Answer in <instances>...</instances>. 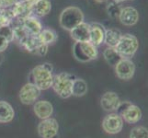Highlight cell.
Listing matches in <instances>:
<instances>
[{
	"mask_svg": "<svg viewBox=\"0 0 148 138\" xmlns=\"http://www.w3.org/2000/svg\"><path fill=\"white\" fill-rule=\"evenodd\" d=\"M53 67L49 63L39 65L32 70L29 75V82L34 84L42 90H46L52 87L53 80Z\"/></svg>",
	"mask_w": 148,
	"mask_h": 138,
	"instance_id": "6da1fadb",
	"label": "cell"
},
{
	"mask_svg": "<svg viewBox=\"0 0 148 138\" xmlns=\"http://www.w3.org/2000/svg\"><path fill=\"white\" fill-rule=\"evenodd\" d=\"M75 76L67 72H62L53 76L52 88L60 98L68 99L72 96V87Z\"/></svg>",
	"mask_w": 148,
	"mask_h": 138,
	"instance_id": "7a4b0ae2",
	"label": "cell"
},
{
	"mask_svg": "<svg viewBox=\"0 0 148 138\" xmlns=\"http://www.w3.org/2000/svg\"><path fill=\"white\" fill-rule=\"evenodd\" d=\"M59 22L63 29L71 32L77 25L84 22V14L78 8L68 7L61 13Z\"/></svg>",
	"mask_w": 148,
	"mask_h": 138,
	"instance_id": "3957f363",
	"label": "cell"
},
{
	"mask_svg": "<svg viewBox=\"0 0 148 138\" xmlns=\"http://www.w3.org/2000/svg\"><path fill=\"white\" fill-rule=\"evenodd\" d=\"M138 48H139V42L137 38L134 35L126 33L121 35L118 44L115 47V50L121 55V58L131 59L136 54Z\"/></svg>",
	"mask_w": 148,
	"mask_h": 138,
	"instance_id": "277c9868",
	"label": "cell"
},
{
	"mask_svg": "<svg viewBox=\"0 0 148 138\" xmlns=\"http://www.w3.org/2000/svg\"><path fill=\"white\" fill-rule=\"evenodd\" d=\"M73 54L75 58L79 62L86 63L97 59L99 52L96 46L89 42L75 43L73 46Z\"/></svg>",
	"mask_w": 148,
	"mask_h": 138,
	"instance_id": "5b68a950",
	"label": "cell"
},
{
	"mask_svg": "<svg viewBox=\"0 0 148 138\" xmlns=\"http://www.w3.org/2000/svg\"><path fill=\"white\" fill-rule=\"evenodd\" d=\"M40 95V90L34 84L28 82L19 90L18 98L21 103L25 105L34 104Z\"/></svg>",
	"mask_w": 148,
	"mask_h": 138,
	"instance_id": "8992f818",
	"label": "cell"
},
{
	"mask_svg": "<svg viewBox=\"0 0 148 138\" xmlns=\"http://www.w3.org/2000/svg\"><path fill=\"white\" fill-rule=\"evenodd\" d=\"M102 128L110 135H117L123 128V120L121 117L113 112L107 115L102 122Z\"/></svg>",
	"mask_w": 148,
	"mask_h": 138,
	"instance_id": "52a82bcc",
	"label": "cell"
},
{
	"mask_svg": "<svg viewBox=\"0 0 148 138\" xmlns=\"http://www.w3.org/2000/svg\"><path fill=\"white\" fill-rule=\"evenodd\" d=\"M59 124L53 118L42 120L38 124V134L42 138H54L58 135Z\"/></svg>",
	"mask_w": 148,
	"mask_h": 138,
	"instance_id": "ba28073f",
	"label": "cell"
},
{
	"mask_svg": "<svg viewBox=\"0 0 148 138\" xmlns=\"http://www.w3.org/2000/svg\"><path fill=\"white\" fill-rule=\"evenodd\" d=\"M114 67L115 73L120 79L130 80L134 78L135 73V65L131 59L122 58Z\"/></svg>",
	"mask_w": 148,
	"mask_h": 138,
	"instance_id": "9c48e42d",
	"label": "cell"
},
{
	"mask_svg": "<svg viewBox=\"0 0 148 138\" xmlns=\"http://www.w3.org/2000/svg\"><path fill=\"white\" fill-rule=\"evenodd\" d=\"M118 18L125 26H134L139 20V13L134 8L125 7L121 8Z\"/></svg>",
	"mask_w": 148,
	"mask_h": 138,
	"instance_id": "30bf717a",
	"label": "cell"
},
{
	"mask_svg": "<svg viewBox=\"0 0 148 138\" xmlns=\"http://www.w3.org/2000/svg\"><path fill=\"white\" fill-rule=\"evenodd\" d=\"M121 102V100L117 93L113 91H107L102 95L100 100V105L102 109L106 111H115Z\"/></svg>",
	"mask_w": 148,
	"mask_h": 138,
	"instance_id": "8fae6325",
	"label": "cell"
},
{
	"mask_svg": "<svg viewBox=\"0 0 148 138\" xmlns=\"http://www.w3.org/2000/svg\"><path fill=\"white\" fill-rule=\"evenodd\" d=\"M33 111L38 118L45 120L51 118L53 113V107L52 103L47 100H37L33 104Z\"/></svg>",
	"mask_w": 148,
	"mask_h": 138,
	"instance_id": "7c38bea8",
	"label": "cell"
},
{
	"mask_svg": "<svg viewBox=\"0 0 148 138\" xmlns=\"http://www.w3.org/2000/svg\"><path fill=\"white\" fill-rule=\"evenodd\" d=\"M121 117L127 124H134L138 122L142 118V111L138 106L134 104H129L127 108L122 111Z\"/></svg>",
	"mask_w": 148,
	"mask_h": 138,
	"instance_id": "4fadbf2b",
	"label": "cell"
},
{
	"mask_svg": "<svg viewBox=\"0 0 148 138\" xmlns=\"http://www.w3.org/2000/svg\"><path fill=\"white\" fill-rule=\"evenodd\" d=\"M89 29L90 24L86 22L80 23L70 32L71 37L75 43L89 42Z\"/></svg>",
	"mask_w": 148,
	"mask_h": 138,
	"instance_id": "5bb4252c",
	"label": "cell"
},
{
	"mask_svg": "<svg viewBox=\"0 0 148 138\" xmlns=\"http://www.w3.org/2000/svg\"><path fill=\"white\" fill-rule=\"evenodd\" d=\"M32 6L30 4L18 1L11 8H10V10H11V12L13 14L14 19L22 21L24 19L32 16Z\"/></svg>",
	"mask_w": 148,
	"mask_h": 138,
	"instance_id": "9a60e30c",
	"label": "cell"
},
{
	"mask_svg": "<svg viewBox=\"0 0 148 138\" xmlns=\"http://www.w3.org/2000/svg\"><path fill=\"white\" fill-rule=\"evenodd\" d=\"M21 24L29 36H37L43 29L39 19L34 16H29L24 19L21 21Z\"/></svg>",
	"mask_w": 148,
	"mask_h": 138,
	"instance_id": "2e32d148",
	"label": "cell"
},
{
	"mask_svg": "<svg viewBox=\"0 0 148 138\" xmlns=\"http://www.w3.org/2000/svg\"><path fill=\"white\" fill-rule=\"evenodd\" d=\"M105 29L103 26L99 23L90 24L89 29V43H92L94 46L98 47L104 41Z\"/></svg>",
	"mask_w": 148,
	"mask_h": 138,
	"instance_id": "e0dca14e",
	"label": "cell"
},
{
	"mask_svg": "<svg viewBox=\"0 0 148 138\" xmlns=\"http://www.w3.org/2000/svg\"><path fill=\"white\" fill-rule=\"evenodd\" d=\"M52 9L50 0H36L32 7V16L42 18L48 15Z\"/></svg>",
	"mask_w": 148,
	"mask_h": 138,
	"instance_id": "ac0fdd59",
	"label": "cell"
},
{
	"mask_svg": "<svg viewBox=\"0 0 148 138\" xmlns=\"http://www.w3.org/2000/svg\"><path fill=\"white\" fill-rule=\"evenodd\" d=\"M15 117L13 107L8 102L0 100V124H8Z\"/></svg>",
	"mask_w": 148,
	"mask_h": 138,
	"instance_id": "d6986e66",
	"label": "cell"
},
{
	"mask_svg": "<svg viewBox=\"0 0 148 138\" xmlns=\"http://www.w3.org/2000/svg\"><path fill=\"white\" fill-rule=\"evenodd\" d=\"M121 35V32L117 29L105 30L103 43H105V44L110 48H115L119 43Z\"/></svg>",
	"mask_w": 148,
	"mask_h": 138,
	"instance_id": "ffe728a7",
	"label": "cell"
},
{
	"mask_svg": "<svg viewBox=\"0 0 148 138\" xmlns=\"http://www.w3.org/2000/svg\"><path fill=\"white\" fill-rule=\"evenodd\" d=\"M88 89V83L82 78H75L72 87V95L75 97H83Z\"/></svg>",
	"mask_w": 148,
	"mask_h": 138,
	"instance_id": "44dd1931",
	"label": "cell"
},
{
	"mask_svg": "<svg viewBox=\"0 0 148 138\" xmlns=\"http://www.w3.org/2000/svg\"><path fill=\"white\" fill-rule=\"evenodd\" d=\"M38 38L42 44L49 46L50 44L56 42L57 34L52 29H42V30L38 35Z\"/></svg>",
	"mask_w": 148,
	"mask_h": 138,
	"instance_id": "7402d4cb",
	"label": "cell"
},
{
	"mask_svg": "<svg viewBox=\"0 0 148 138\" xmlns=\"http://www.w3.org/2000/svg\"><path fill=\"white\" fill-rule=\"evenodd\" d=\"M103 56L106 62L111 66H115L122 59L121 57V55L117 53L115 48H110V47L105 49V51L103 52Z\"/></svg>",
	"mask_w": 148,
	"mask_h": 138,
	"instance_id": "603a6c76",
	"label": "cell"
},
{
	"mask_svg": "<svg viewBox=\"0 0 148 138\" xmlns=\"http://www.w3.org/2000/svg\"><path fill=\"white\" fill-rule=\"evenodd\" d=\"M14 17L9 9H3V11L0 13V29L6 26H9L10 24L13 22Z\"/></svg>",
	"mask_w": 148,
	"mask_h": 138,
	"instance_id": "cb8c5ba5",
	"label": "cell"
},
{
	"mask_svg": "<svg viewBox=\"0 0 148 138\" xmlns=\"http://www.w3.org/2000/svg\"><path fill=\"white\" fill-rule=\"evenodd\" d=\"M130 138H148V130L144 126H136L130 133Z\"/></svg>",
	"mask_w": 148,
	"mask_h": 138,
	"instance_id": "d4e9b609",
	"label": "cell"
},
{
	"mask_svg": "<svg viewBox=\"0 0 148 138\" xmlns=\"http://www.w3.org/2000/svg\"><path fill=\"white\" fill-rule=\"evenodd\" d=\"M0 35L3 36L4 38H6L9 43L13 42L14 38H13V30L11 27V24L9 26H6L0 29Z\"/></svg>",
	"mask_w": 148,
	"mask_h": 138,
	"instance_id": "484cf974",
	"label": "cell"
},
{
	"mask_svg": "<svg viewBox=\"0 0 148 138\" xmlns=\"http://www.w3.org/2000/svg\"><path fill=\"white\" fill-rule=\"evenodd\" d=\"M107 11H108V14L110 17L115 19V18L119 17L121 8L118 7V5L116 3H110L108 6V8H107Z\"/></svg>",
	"mask_w": 148,
	"mask_h": 138,
	"instance_id": "4316f807",
	"label": "cell"
},
{
	"mask_svg": "<svg viewBox=\"0 0 148 138\" xmlns=\"http://www.w3.org/2000/svg\"><path fill=\"white\" fill-rule=\"evenodd\" d=\"M17 2L18 0H0V5H1L3 9H9Z\"/></svg>",
	"mask_w": 148,
	"mask_h": 138,
	"instance_id": "83f0119b",
	"label": "cell"
},
{
	"mask_svg": "<svg viewBox=\"0 0 148 138\" xmlns=\"http://www.w3.org/2000/svg\"><path fill=\"white\" fill-rule=\"evenodd\" d=\"M9 45V42L3 36L0 35V54H2L3 52L7 50V48Z\"/></svg>",
	"mask_w": 148,
	"mask_h": 138,
	"instance_id": "f1b7e54d",
	"label": "cell"
},
{
	"mask_svg": "<svg viewBox=\"0 0 148 138\" xmlns=\"http://www.w3.org/2000/svg\"><path fill=\"white\" fill-rule=\"evenodd\" d=\"M47 52H48V45H45V44L42 43L37 48L35 54H38V55H40V56H44V55H46Z\"/></svg>",
	"mask_w": 148,
	"mask_h": 138,
	"instance_id": "f546056e",
	"label": "cell"
},
{
	"mask_svg": "<svg viewBox=\"0 0 148 138\" xmlns=\"http://www.w3.org/2000/svg\"><path fill=\"white\" fill-rule=\"evenodd\" d=\"M18 1H21V2H25V3H28V4H30L32 6L34 4V2L36 1V0H18Z\"/></svg>",
	"mask_w": 148,
	"mask_h": 138,
	"instance_id": "4dcf8cb0",
	"label": "cell"
},
{
	"mask_svg": "<svg viewBox=\"0 0 148 138\" xmlns=\"http://www.w3.org/2000/svg\"><path fill=\"white\" fill-rule=\"evenodd\" d=\"M3 61H4V55H3L2 54H0V65H2Z\"/></svg>",
	"mask_w": 148,
	"mask_h": 138,
	"instance_id": "1f68e13d",
	"label": "cell"
},
{
	"mask_svg": "<svg viewBox=\"0 0 148 138\" xmlns=\"http://www.w3.org/2000/svg\"><path fill=\"white\" fill-rule=\"evenodd\" d=\"M113 1L117 4V3H121V2H123V1H126V0H113Z\"/></svg>",
	"mask_w": 148,
	"mask_h": 138,
	"instance_id": "d6a6232c",
	"label": "cell"
},
{
	"mask_svg": "<svg viewBox=\"0 0 148 138\" xmlns=\"http://www.w3.org/2000/svg\"><path fill=\"white\" fill-rule=\"evenodd\" d=\"M3 11V8H2V7H1V5H0V13H1Z\"/></svg>",
	"mask_w": 148,
	"mask_h": 138,
	"instance_id": "836d02e7",
	"label": "cell"
},
{
	"mask_svg": "<svg viewBox=\"0 0 148 138\" xmlns=\"http://www.w3.org/2000/svg\"><path fill=\"white\" fill-rule=\"evenodd\" d=\"M96 1H98V2H102V1H105V0H96Z\"/></svg>",
	"mask_w": 148,
	"mask_h": 138,
	"instance_id": "e575fe53",
	"label": "cell"
}]
</instances>
